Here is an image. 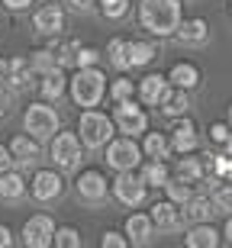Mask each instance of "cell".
Wrapping results in <instances>:
<instances>
[{"label": "cell", "instance_id": "4316f807", "mask_svg": "<svg viewBox=\"0 0 232 248\" xmlns=\"http://www.w3.org/2000/svg\"><path fill=\"white\" fill-rule=\"evenodd\" d=\"M26 197V177L19 174V171H0V200L7 203H16Z\"/></svg>", "mask_w": 232, "mask_h": 248}, {"label": "cell", "instance_id": "83f0119b", "mask_svg": "<svg viewBox=\"0 0 232 248\" xmlns=\"http://www.w3.org/2000/svg\"><path fill=\"white\" fill-rule=\"evenodd\" d=\"M139 177H142V184L145 187H155V190H161L165 187V181L171 177V168H168L165 158H149L145 165H139Z\"/></svg>", "mask_w": 232, "mask_h": 248}, {"label": "cell", "instance_id": "30bf717a", "mask_svg": "<svg viewBox=\"0 0 232 248\" xmlns=\"http://www.w3.org/2000/svg\"><path fill=\"white\" fill-rule=\"evenodd\" d=\"M75 190H77V197H81L84 203L100 206V203H107V197H110V181H107V174H103V171L87 168V171H81V174H77Z\"/></svg>", "mask_w": 232, "mask_h": 248}, {"label": "cell", "instance_id": "1f68e13d", "mask_svg": "<svg viewBox=\"0 0 232 248\" xmlns=\"http://www.w3.org/2000/svg\"><path fill=\"white\" fill-rule=\"evenodd\" d=\"M26 62H29V68H32V74H36V78H39V74H46V71H52V68H62L48 48H32V52L26 55Z\"/></svg>", "mask_w": 232, "mask_h": 248}, {"label": "cell", "instance_id": "4dcf8cb0", "mask_svg": "<svg viewBox=\"0 0 232 248\" xmlns=\"http://www.w3.org/2000/svg\"><path fill=\"white\" fill-rule=\"evenodd\" d=\"M161 190H165V197L171 203H177V206L194 197V184H187V181H181V177H174V174L165 181V187H161Z\"/></svg>", "mask_w": 232, "mask_h": 248}, {"label": "cell", "instance_id": "7dc6e473", "mask_svg": "<svg viewBox=\"0 0 232 248\" xmlns=\"http://www.w3.org/2000/svg\"><path fill=\"white\" fill-rule=\"evenodd\" d=\"M3 78H7V58H0V87H3Z\"/></svg>", "mask_w": 232, "mask_h": 248}, {"label": "cell", "instance_id": "c3c4849f", "mask_svg": "<svg viewBox=\"0 0 232 248\" xmlns=\"http://www.w3.org/2000/svg\"><path fill=\"white\" fill-rule=\"evenodd\" d=\"M226 116H229V126H232V103H229V110H226Z\"/></svg>", "mask_w": 232, "mask_h": 248}, {"label": "cell", "instance_id": "7a4b0ae2", "mask_svg": "<svg viewBox=\"0 0 232 248\" xmlns=\"http://www.w3.org/2000/svg\"><path fill=\"white\" fill-rule=\"evenodd\" d=\"M68 97L77 103V107H100L103 97H107V74L100 71V64H91V68H75V74L68 78Z\"/></svg>", "mask_w": 232, "mask_h": 248}, {"label": "cell", "instance_id": "74e56055", "mask_svg": "<svg viewBox=\"0 0 232 248\" xmlns=\"http://www.w3.org/2000/svg\"><path fill=\"white\" fill-rule=\"evenodd\" d=\"M100 248H129V242H126V235L116 229H107L100 235Z\"/></svg>", "mask_w": 232, "mask_h": 248}, {"label": "cell", "instance_id": "44dd1931", "mask_svg": "<svg viewBox=\"0 0 232 248\" xmlns=\"http://www.w3.org/2000/svg\"><path fill=\"white\" fill-rule=\"evenodd\" d=\"M39 93L46 103H58L68 93V74L65 68H52V71L39 74Z\"/></svg>", "mask_w": 232, "mask_h": 248}, {"label": "cell", "instance_id": "f1b7e54d", "mask_svg": "<svg viewBox=\"0 0 232 248\" xmlns=\"http://www.w3.org/2000/svg\"><path fill=\"white\" fill-rule=\"evenodd\" d=\"M142 158H171V142L168 132H142Z\"/></svg>", "mask_w": 232, "mask_h": 248}, {"label": "cell", "instance_id": "4fadbf2b", "mask_svg": "<svg viewBox=\"0 0 232 248\" xmlns=\"http://www.w3.org/2000/svg\"><path fill=\"white\" fill-rule=\"evenodd\" d=\"M10 155H13V168H32L42 158V142L32 136H26V132H19V136H13L7 142Z\"/></svg>", "mask_w": 232, "mask_h": 248}, {"label": "cell", "instance_id": "6da1fadb", "mask_svg": "<svg viewBox=\"0 0 232 248\" xmlns=\"http://www.w3.org/2000/svg\"><path fill=\"white\" fill-rule=\"evenodd\" d=\"M181 3L184 0H139L136 7V16H139V26L149 32L152 39H168L174 36L177 23H181Z\"/></svg>", "mask_w": 232, "mask_h": 248}, {"label": "cell", "instance_id": "5bb4252c", "mask_svg": "<svg viewBox=\"0 0 232 248\" xmlns=\"http://www.w3.org/2000/svg\"><path fill=\"white\" fill-rule=\"evenodd\" d=\"M32 29H36L39 36H55V32H65V10L58 7L55 0H46V3L32 13Z\"/></svg>", "mask_w": 232, "mask_h": 248}, {"label": "cell", "instance_id": "e575fe53", "mask_svg": "<svg viewBox=\"0 0 232 248\" xmlns=\"http://www.w3.org/2000/svg\"><path fill=\"white\" fill-rule=\"evenodd\" d=\"M97 10L107 19H126L132 10V0H97Z\"/></svg>", "mask_w": 232, "mask_h": 248}, {"label": "cell", "instance_id": "836d02e7", "mask_svg": "<svg viewBox=\"0 0 232 248\" xmlns=\"http://www.w3.org/2000/svg\"><path fill=\"white\" fill-rule=\"evenodd\" d=\"M107 93H110V100H129V97H136V81L132 78H126V74H120V78H113L110 87H107Z\"/></svg>", "mask_w": 232, "mask_h": 248}, {"label": "cell", "instance_id": "ab89813d", "mask_svg": "<svg viewBox=\"0 0 232 248\" xmlns=\"http://www.w3.org/2000/svg\"><path fill=\"white\" fill-rule=\"evenodd\" d=\"M68 7H71V13H93V10H97V0H65Z\"/></svg>", "mask_w": 232, "mask_h": 248}, {"label": "cell", "instance_id": "3957f363", "mask_svg": "<svg viewBox=\"0 0 232 248\" xmlns=\"http://www.w3.org/2000/svg\"><path fill=\"white\" fill-rule=\"evenodd\" d=\"M116 136V126H113L110 113L97 110V107H87V110H81V116H77V139H81L84 148H91V152H100L110 139Z\"/></svg>", "mask_w": 232, "mask_h": 248}, {"label": "cell", "instance_id": "b9f144b4", "mask_svg": "<svg viewBox=\"0 0 232 248\" xmlns=\"http://www.w3.org/2000/svg\"><path fill=\"white\" fill-rule=\"evenodd\" d=\"M10 168H13V155L7 145H0V171H10Z\"/></svg>", "mask_w": 232, "mask_h": 248}, {"label": "cell", "instance_id": "cb8c5ba5", "mask_svg": "<svg viewBox=\"0 0 232 248\" xmlns=\"http://www.w3.org/2000/svg\"><path fill=\"white\" fill-rule=\"evenodd\" d=\"M165 78H168L171 87H181V91H197L200 81H203V74H200V68H197L194 62H177Z\"/></svg>", "mask_w": 232, "mask_h": 248}, {"label": "cell", "instance_id": "9c48e42d", "mask_svg": "<svg viewBox=\"0 0 232 248\" xmlns=\"http://www.w3.org/2000/svg\"><path fill=\"white\" fill-rule=\"evenodd\" d=\"M110 193L123 206H139L149 197V187L142 184V177L136 171H116V177L110 181Z\"/></svg>", "mask_w": 232, "mask_h": 248}, {"label": "cell", "instance_id": "bcb514c9", "mask_svg": "<svg viewBox=\"0 0 232 248\" xmlns=\"http://www.w3.org/2000/svg\"><path fill=\"white\" fill-rule=\"evenodd\" d=\"M223 155H229V158H232V132L226 136V142H223Z\"/></svg>", "mask_w": 232, "mask_h": 248}, {"label": "cell", "instance_id": "52a82bcc", "mask_svg": "<svg viewBox=\"0 0 232 248\" xmlns=\"http://www.w3.org/2000/svg\"><path fill=\"white\" fill-rule=\"evenodd\" d=\"M48 158L58 171H75L84 158V145L77 139V132H62L58 129L55 136L48 139Z\"/></svg>", "mask_w": 232, "mask_h": 248}, {"label": "cell", "instance_id": "f35d334b", "mask_svg": "<svg viewBox=\"0 0 232 248\" xmlns=\"http://www.w3.org/2000/svg\"><path fill=\"white\" fill-rule=\"evenodd\" d=\"M229 132H232V126H229V123H213V126H210V142H216V145H223Z\"/></svg>", "mask_w": 232, "mask_h": 248}, {"label": "cell", "instance_id": "e0dca14e", "mask_svg": "<svg viewBox=\"0 0 232 248\" xmlns=\"http://www.w3.org/2000/svg\"><path fill=\"white\" fill-rule=\"evenodd\" d=\"M149 219H152V226H155L158 232H177L181 226H184V222H181V210H177V203H171L168 197L152 203Z\"/></svg>", "mask_w": 232, "mask_h": 248}, {"label": "cell", "instance_id": "d4e9b609", "mask_svg": "<svg viewBox=\"0 0 232 248\" xmlns=\"http://www.w3.org/2000/svg\"><path fill=\"white\" fill-rule=\"evenodd\" d=\"M219 242H223V235H219V229H216L213 222H194V226L184 232L187 248H216Z\"/></svg>", "mask_w": 232, "mask_h": 248}, {"label": "cell", "instance_id": "d6a6232c", "mask_svg": "<svg viewBox=\"0 0 232 248\" xmlns=\"http://www.w3.org/2000/svg\"><path fill=\"white\" fill-rule=\"evenodd\" d=\"M52 245L55 248H81L84 239H81V232H77L75 226H55V232H52Z\"/></svg>", "mask_w": 232, "mask_h": 248}, {"label": "cell", "instance_id": "ac0fdd59", "mask_svg": "<svg viewBox=\"0 0 232 248\" xmlns=\"http://www.w3.org/2000/svg\"><path fill=\"white\" fill-rule=\"evenodd\" d=\"M177 210H181V222H187V226H194V222H213V216H216L213 200L203 197V193H194V197L187 203H181Z\"/></svg>", "mask_w": 232, "mask_h": 248}, {"label": "cell", "instance_id": "8992f818", "mask_svg": "<svg viewBox=\"0 0 232 248\" xmlns=\"http://www.w3.org/2000/svg\"><path fill=\"white\" fill-rule=\"evenodd\" d=\"M110 120H113V126H116L120 136L139 139L142 132L149 129V110H145L136 97H129V100H116V103H113Z\"/></svg>", "mask_w": 232, "mask_h": 248}, {"label": "cell", "instance_id": "7402d4cb", "mask_svg": "<svg viewBox=\"0 0 232 248\" xmlns=\"http://www.w3.org/2000/svg\"><path fill=\"white\" fill-rule=\"evenodd\" d=\"M3 84H7L13 93L26 91L29 84H36V74H32V68H29L26 55H16L7 62V78H3Z\"/></svg>", "mask_w": 232, "mask_h": 248}, {"label": "cell", "instance_id": "7c38bea8", "mask_svg": "<svg viewBox=\"0 0 232 248\" xmlns=\"http://www.w3.org/2000/svg\"><path fill=\"white\" fill-rule=\"evenodd\" d=\"M168 142H171V152H177V155L197 152V145H200V132H197V126L187 120V116H177V120H171Z\"/></svg>", "mask_w": 232, "mask_h": 248}, {"label": "cell", "instance_id": "d6986e66", "mask_svg": "<svg viewBox=\"0 0 232 248\" xmlns=\"http://www.w3.org/2000/svg\"><path fill=\"white\" fill-rule=\"evenodd\" d=\"M194 107V100H190V91H181V87H171L168 84L165 97L158 100V113L161 116H168V120H177V116H187V110Z\"/></svg>", "mask_w": 232, "mask_h": 248}, {"label": "cell", "instance_id": "ee69618b", "mask_svg": "<svg viewBox=\"0 0 232 248\" xmlns=\"http://www.w3.org/2000/svg\"><path fill=\"white\" fill-rule=\"evenodd\" d=\"M7 113H10V93L3 91V87H0V120H3Z\"/></svg>", "mask_w": 232, "mask_h": 248}, {"label": "cell", "instance_id": "603a6c76", "mask_svg": "<svg viewBox=\"0 0 232 248\" xmlns=\"http://www.w3.org/2000/svg\"><path fill=\"white\" fill-rule=\"evenodd\" d=\"M123 235H126L129 245H149L152 235H155V226H152L149 213H132V216H126Z\"/></svg>", "mask_w": 232, "mask_h": 248}, {"label": "cell", "instance_id": "8fae6325", "mask_svg": "<svg viewBox=\"0 0 232 248\" xmlns=\"http://www.w3.org/2000/svg\"><path fill=\"white\" fill-rule=\"evenodd\" d=\"M52 232H55V219L48 213H36L23 222V245L26 248H48L52 245Z\"/></svg>", "mask_w": 232, "mask_h": 248}, {"label": "cell", "instance_id": "ba28073f", "mask_svg": "<svg viewBox=\"0 0 232 248\" xmlns=\"http://www.w3.org/2000/svg\"><path fill=\"white\" fill-rule=\"evenodd\" d=\"M26 193H32L36 203H55L62 193H65V177L58 168H39L32 181L26 184Z\"/></svg>", "mask_w": 232, "mask_h": 248}, {"label": "cell", "instance_id": "ffe728a7", "mask_svg": "<svg viewBox=\"0 0 232 248\" xmlns=\"http://www.w3.org/2000/svg\"><path fill=\"white\" fill-rule=\"evenodd\" d=\"M177 42H184V46H206L210 42V23L203 16H190V19H181L174 29Z\"/></svg>", "mask_w": 232, "mask_h": 248}, {"label": "cell", "instance_id": "60d3db41", "mask_svg": "<svg viewBox=\"0 0 232 248\" xmlns=\"http://www.w3.org/2000/svg\"><path fill=\"white\" fill-rule=\"evenodd\" d=\"M0 3H3L7 10H13V13H19V10H29L32 0H0Z\"/></svg>", "mask_w": 232, "mask_h": 248}, {"label": "cell", "instance_id": "8d00e7d4", "mask_svg": "<svg viewBox=\"0 0 232 248\" xmlns=\"http://www.w3.org/2000/svg\"><path fill=\"white\" fill-rule=\"evenodd\" d=\"M100 48H93V46H77V52H75V68H91V64H100Z\"/></svg>", "mask_w": 232, "mask_h": 248}, {"label": "cell", "instance_id": "f907efd6", "mask_svg": "<svg viewBox=\"0 0 232 248\" xmlns=\"http://www.w3.org/2000/svg\"><path fill=\"white\" fill-rule=\"evenodd\" d=\"M55 3H62V0H55Z\"/></svg>", "mask_w": 232, "mask_h": 248}, {"label": "cell", "instance_id": "5b68a950", "mask_svg": "<svg viewBox=\"0 0 232 248\" xmlns=\"http://www.w3.org/2000/svg\"><path fill=\"white\" fill-rule=\"evenodd\" d=\"M100 152H103L107 168H113V171H136V168L145 161V158H142L139 142H136L132 136H120V132H116V136L100 148Z\"/></svg>", "mask_w": 232, "mask_h": 248}, {"label": "cell", "instance_id": "9a60e30c", "mask_svg": "<svg viewBox=\"0 0 232 248\" xmlns=\"http://www.w3.org/2000/svg\"><path fill=\"white\" fill-rule=\"evenodd\" d=\"M123 58H126V71L129 68H145L149 62L158 58V42L155 39H126Z\"/></svg>", "mask_w": 232, "mask_h": 248}, {"label": "cell", "instance_id": "277c9868", "mask_svg": "<svg viewBox=\"0 0 232 248\" xmlns=\"http://www.w3.org/2000/svg\"><path fill=\"white\" fill-rule=\"evenodd\" d=\"M23 129H26V136L39 139V142H48L62 129V116H58V110L52 103L36 100V103H29L26 113H23Z\"/></svg>", "mask_w": 232, "mask_h": 248}, {"label": "cell", "instance_id": "7bdbcfd3", "mask_svg": "<svg viewBox=\"0 0 232 248\" xmlns=\"http://www.w3.org/2000/svg\"><path fill=\"white\" fill-rule=\"evenodd\" d=\"M10 245H13V232H10V226L0 222V248H10Z\"/></svg>", "mask_w": 232, "mask_h": 248}, {"label": "cell", "instance_id": "681fc988", "mask_svg": "<svg viewBox=\"0 0 232 248\" xmlns=\"http://www.w3.org/2000/svg\"><path fill=\"white\" fill-rule=\"evenodd\" d=\"M229 16H232V0H229Z\"/></svg>", "mask_w": 232, "mask_h": 248}, {"label": "cell", "instance_id": "2e32d148", "mask_svg": "<svg viewBox=\"0 0 232 248\" xmlns=\"http://www.w3.org/2000/svg\"><path fill=\"white\" fill-rule=\"evenodd\" d=\"M165 91H168V78L161 71H152V74H145V78L136 81V100L142 107H158V100L165 97Z\"/></svg>", "mask_w": 232, "mask_h": 248}, {"label": "cell", "instance_id": "d590c367", "mask_svg": "<svg viewBox=\"0 0 232 248\" xmlns=\"http://www.w3.org/2000/svg\"><path fill=\"white\" fill-rule=\"evenodd\" d=\"M123 46H126V39L116 36L107 42V62L116 68V71H126V58H123Z\"/></svg>", "mask_w": 232, "mask_h": 248}, {"label": "cell", "instance_id": "f546056e", "mask_svg": "<svg viewBox=\"0 0 232 248\" xmlns=\"http://www.w3.org/2000/svg\"><path fill=\"white\" fill-rule=\"evenodd\" d=\"M77 46H81V42H75V39H65L62 32H55V36H48V46H46V48L55 55V62L62 64V68H68V64L75 62Z\"/></svg>", "mask_w": 232, "mask_h": 248}, {"label": "cell", "instance_id": "f6af8a7d", "mask_svg": "<svg viewBox=\"0 0 232 248\" xmlns=\"http://www.w3.org/2000/svg\"><path fill=\"white\" fill-rule=\"evenodd\" d=\"M219 235H223L226 245H232V213H229V219H226V226H223V232H219Z\"/></svg>", "mask_w": 232, "mask_h": 248}, {"label": "cell", "instance_id": "484cf974", "mask_svg": "<svg viewBox=\"0 0 232 248\" xmlns=\"http://www.w3.org/2000/svg\"><path fill=\"white\" fill-rule=\"evenodd\" d=\"M171 174L187 181V184H200V181H203V161H200V155H194V152H184V155L174 161Z\"/></svg>", "mask_w": 232, "mask_h": 248}]
</instances>
